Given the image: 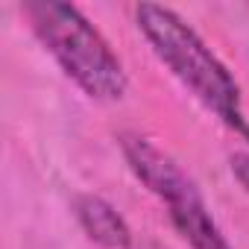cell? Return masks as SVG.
Here are the masks:
<instances>
[{
	"label": "cell",
	"instance_id": "obj_1",
	"mask_svg": "<svg viewBox=\"0 0 249 249\" xmlns=\"http://www.w3.org/2000/svg\"><path fill=\"white\" fill-rule=\"evenodd\" d=\"M135 18H138V30L144 33L156 56L229 129H234L243 141H249V117L243 111L240 85L234 82L229 68L211 53V47L167 6L138 3Z\"/></svg>",
	"mask_w": 249,
	"mask_h": 249
},
{
	"label": "cell",
	"instance_id": "obj_2",
	"mask_svg": "<svg viewBox=\"0 0 249 249\" xmlns=\"http://www.w3.org/2000/svg\"><path fill=\"white\" fill-rule=\"evenodd\" d=\"M24 15L47 53L88 97L114 103L126 94L129 79L117 53L76 6L59 0H33L24 6Z\"/></svg>",
	"mask_w": 249,
	"mask_h": 249
},
{
	"label": "cell",
	"instance_id": "obj_3",
	"mask_svg": "<svg viewBox=\"0 0 249 249\" xmlns=\"http://www.w3.org/2000/svg\"><path fill=\"white\" fill-rule=\"evenodd\" d=\"M120 150L126 156L132 173L167 205H176L182 199H191L199 194L196 182L182 170V164L164 153L156 141L138 135V132H123L120 135Z\"/></svg>",
	"mask_w": 249,
	"mask_h": 249
},
{
	"label": "cell",
	"instance_id": "obj_4",
	"mask_svg": "<svg viewBox=\"0 0 249 249\" xmlns=\"http://www.w3.org/2000/svg\"><path fill=\"white\" fill-rule=\"evenodd\" d=\"M73 214L79 220V226L85 229V234L106 246V249H126L132 243V231L126 226V220H123L106 199L94 196V194H82L73 199Z\"/></svg>",
	"mask_w": 249,
	"mask_h": 249
},
{
	"label": "cell",
	"instance_id": "obj_5",
	"mask_svg": "<svg viewBox=\"0 0 249 249\" xmlns=\"http://www.w3.org/2000/svg\"><path fill=\"white\" fill-rule=\"evenodd\" d=\"M167 208H170V223L194 249H231V243L220 231L217 220L211 217L202 194L182 199L176 205H167Z\"/></svg>",
	"mask_w": 249,
	"mask_h": 249
},
{
	"label": "cell",
	"instance_id": "obj_6",
	"mask_svg": "<svg viewBox=\"0 0 249 249\" xmlns=\"http://www.w3.org/2000/svg\"><path fill=\"white\" fill-rule=\"evenodd\" d=\"M229 164H231V173H234V179L240 182V188L249 194V156H246V153H234V156L229 159Z\"/></svg>",
	"mask_w": 249,
	"mask_h": 249
},
{
	"label": "cell",
	"instance_id": "obj_7",
	"mask_svg": "<svg viewBox=\"0 0 249 249\" xmlns=\"http://www.w3.org/2000/svg\"><path fill=\"white\" fill-rule=\"evenodd\" d=\"M147 249H159V246H147Z\"/></svg>",
	"mask_w": 249,
	"mask_h": 249
}]
</instances>
